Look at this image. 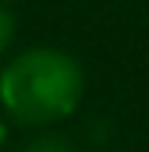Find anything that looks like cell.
<instances>
[{
	"label": "cell",
	"mask_w": 149,
	"mask_h": 152,
	"mask_svg": "<svg viewBox=\"0 0 149 152\" xmlns=\"http://www.w3.org/2000/svg\"><path fill=\"white\" fill-rule=\"evenodd\" d=\"M23 152H75V146L68 139H62V136H39Z\"/></svg>",
	"instance_id": "2"
},
{
	"label": "cell",
	"mask_w": 149,
	"mask_h": 152,
	"mask_svg": "<svg viewBox=\"0 0 149 152\" xmlns=\"http://www.w3.org/2000/svg\"><path fill=\"white\" fill-rule=\"evenodd\" d=\"M10 42H13V16H10V10L0 3V55L10 49Z\"/></svg>",
	"instance_id": "3"
},
{
	"label": "cell",
	"mask_w": 149,
	"mask_h": 152,
	"mask_svg": "<svg viewBox=\"0 0 149 152\" xmlns=\"http://www.w3.org/2000/svg\"><path fill=\"white\" fill-rule=\"evenodd\" d=\"M3 139H7V126H3V120H0V146H3Z\"/></svg>",
	"instance_id": "4"
},
{
	"label": "cell",
	"mask_w": 149,
	"mask_h": 152,
	"mask_svg": "<svg viewBox=\"0 0 149 152\" xmlns=\"http://www.w3.org/2000/svg\"><path fill=\"white\" fill-rule=\"evenodd\" d=\"M84 91L81 65L59 49L20 52L0 75V100L10 117L29 126L68 117Z\"/></svg>",
	"instance_id": "1"
}]
</instances>
